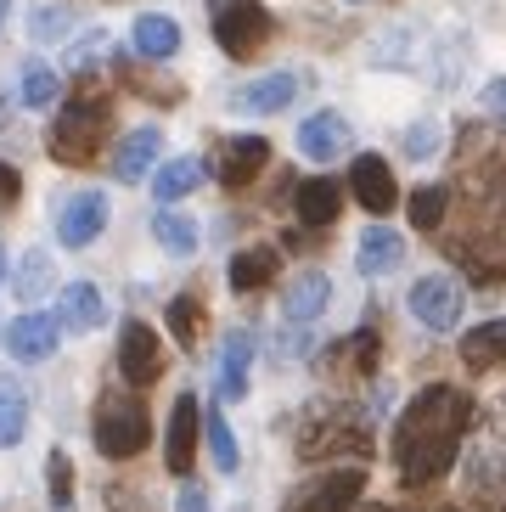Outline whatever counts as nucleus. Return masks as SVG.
<instances>
[{"label":"nucleus","mask_w":506,"mask_h":512,"mask_svg":"<svg viewBox=\"0 0 506 512\" xmlns=\"http://www.w3.org/2000/svg\"><path fill=\"white\" fill-rule=\"evenodd\" d=\"M473 428V400L450 383H428V389L405 406L400 428H394V462H400L405 484H433L456 467L462 434Z\"/></svg>","instance_id":"obj_1"},{"label":"nucleus","mask_w":506,"mask_h":512,"mask_svg":"<svg viewBox=\"0 0 506 512\" xmlns=\"http://www.w3.org/2000/svg\"><path fill=\"white\" fill-rule=\"evenodd\" d=\"M298 456L332 462V456H372V422L360 406H315L298 422Z\"/></svg>","instance_id":"obj_2"},{"label":"nucleus","mask_w":506,"mask_h":512,"mask_svg":"<svg viewBox=\"0 0 506 512\" xmlns=\"http://www.w3.org/2000/svg\"><path fill=\"white\" fill-rule=\"evenodd\" d=\"M147 439H152V422L135 394H107L102 406H96V451L102 456L130 462V456L147 451Z\"/></svg>","instance_id":"obj_3"},{"label":"nucleus","mask_w":506,"mask_h":512,"mask_svg":"<svg viewBox=\"0 0 506 512\" xmlns=\"http://www.w3.org/2000/svg\"><path fill=\"white\" fill-rule=\"evenodd\" d=\"M102 136H107V102L79 96V102L62 107L57 124H51V158H57V164H90V158L102 152Z\"/></svg>","instance_id":"obj_4"},{"label":"nucleus","mask_w":506,"mask_h":512,"mask_svg":"<svg viewBox=\"0 0 506 512\" xmlns=\"http://www.w3.org/2000/svg\"><path fill=\"white\" fill-rule=\"evenodd\" d=\"M270 12L259 0H214V40L225 57H253L270 40Z\"/></svg>","instance_id":"obj_5"},{"label":"nucleus","mask_w":506,"mask_h":512,"mask_svg":"<svg viewBox=\"0 0 506 512\" xmlns=\"http://www.w3.org/2000/svg\"><path fill=\"white\" fill-rule=\"evenodd\" d=\"M366 496V467H327L287 501V512H349Z\"/></svg>","instance_id":"obj_6"},{"label":"nucleus","mask_w":506,"mask_h":512,"mask_svg":"<svg viewBox=\"0 0 506 512\" xmlns=\"http://www.w3.org/2000/svg\"><path fill=\"white\" fill-rule=\"evenodd\" d=\"M119 372H124V383H135V389H147V383L164 377V344H158V332H152L147 321H124V332H119Z\"/></svg>","instance_id":"obj_7"},{"label":"nucleus","mask_w":506,"mask_h":512,"mask_svg":"<svg viewBox=\"0 0 506 512\" xmlns=\"http://www.w3.org/2000/svg\"><path fill=\"white\" fill-rule=\"evenodd\" d=\"M411 316L433 332H450L462 321V282H450V276H417V287H411Z\"/></svg>","instance_id":"obj_8"},{"label":"nucleus","mask_w":506,"mask_h":512,"mask_svg":"<svg viewBox=\"0 0 506 512\" xmlns=\"http://www.w3.org/2000/svg\"><path fill=\"white\" fill-rule=\"evenodd\" d=\"M107 226V197L102 192H74L68 203L57 209V237L68 248H90Z\"/></svg>","instance_id":"obj_9"},{"label":"nucleus","mask_w":506,"mask_h":512,"mask_svg":"<svg viewBox=\"0 0 506 512\" xmlns=\"http://www.w3.org/2000/svg\"><path fill=\"white\" fill-rule=\"evenodd\" d=\"M349 192H355V203L366 214H388L394 203H400V186H394V169L377 158V152H366V158H355V169H349Z\"/></svg>","instance_id":"obj_10"},{"label":"nucleus","mask_w":506,"mask_h":512,"mask_svg":"<svg viewBox=\"0 0 506 512\" xmlns=\"http://www.w3.org/2000/svg\"><path fill=\"white\" fill-rule=\"evenodd\" d=\"M327 304H332V276L327 271H298L293 282L282 287V316L293 321V327L327 316Z\"/></svg>","instance_id":"obj_11"},{"label":"nucleus","mask_w":506,"mask_h":512,"mask_svg":"<svg viewBox=\"0 0 506 512\" xmlns=\"http://www.w3.org/2000/svg\"><path fill=\"white\" fill-rule=\"evenodd\" d=\"M197 428H203V411H197V394H180L175 400V411H169V445H164V456H169V473H192V456H197Z\"/></svg>","instance_id":"obj_12"},{"label":"nucleus","mask_w":506,"mask_h":512,"mask_svg":"<svg viewBox=\"0 0 506 512\" xmlns=\"http://www.w3.org/2000/svg\"><path fill=\"white\" fill-rule=\"evenodd\" d=\"M298 152L315 158V164L343 158V152H349V124H343V113H315V119L298 124Z\"/></svg>","instance_id":"obj_13"},{"label":"nucleus","mask_w":506,"mask_h":512,"mask_svg":"<svg viewBox=\"0 0 506 512\" xmlns=\"http://www.w3.org/2000/svg\"><path fill=\"white\" fill-rule=\"evenodd\" d=\"M57 338H62V321L29 310V316L12 321V332H6V349H12L17 361H45V355L57 349Z\"/></svg>","instance_id":"obj_14"},{"label":"nucleus","mask_w":506,"mask_h":512,"mask_svg":"<svg viewBox=\"0 0 506 512\" xmlns=\"http://www.w3.org/2000/svg\"><path fill=\"white\" fill-rule=\"evenodd\" d=\"M158 152H164V130H158V124H141V130H130V136L119 141L113 175H119V181H147V169L158 164Z\"/></svg>","instance_id":"obj_15"},{"label":"nucleus","mask_w":506,"mask_h":512,"mask_svg":"<svg viewBox=\"0 0 506 512\" xmlns=\"http://www.w3.org/2000/svg\"><path fill=\"white\" fill-rule=\"evenodd\" d=\"M57 321L68 332H96L107 321V299H102V287H90V282H68L62 287V299H57Z\"/></svg>","instance_id":"obj_16"},{"label":"nucleus","mask_w":506,"mask_h":512,"mask_svg":"<svg viewBox=\"0 0 506 512\" xmlns=\"http://www.w3.org/2000/svg\"><path fill=\"white\" fill-rule=\"evenodd\" d=\"M400 259H405L400 231H388V226H366V231H360V248H355L360 276H388Z\"/></svg>","instance_id":"obj_17"},{"label":"nucleus","mask_w":506,"mask_h":512,"mask_svg":"<svg viewBox=\"0 0 506 512\" xmlns=\"http://www.w3.org/2000/svg\"><path fill=\"white\" fill-rule=\"evenodd\" d=\"M265 158H270V141H265V136L225 141V152H220V181H225V186H248L253 175L265 169Z\"/></svg>","instance_id":"obj_18"},{"label":"nucleus","mask_w":506,"mask_h":512,"mask_svg":"<svg viewBox=\"0 0 506 512\" xmlns=\"http://www.w3.org/2000/svg\"><path fill=\"white\" fill-rule=\"evenodd\" d=\"M293 209H298V220H304V226H332V220H338V209H343V186L332 181V175H315V181L298 186Z\"/></svg>","instance_id":"obj_19"},{"label":"nucleus","mask_w":506,"mask_h":512,"mask_svg":"<svg viewBox=\"0 0 506 512\" xmlns=\"http://www.w3.org/2000/svg\"><path fill=\"white\" fill-rule=\"evenodd\" d=\"M293 96H298V74H265V79H253V85H242L231 102L242 113H282Z\"/></svg>","instance_id":"obj_20"},{"label":"nucleus","mask_w":506,"mask_h":512,"mask_svg":"<svg viewBox=\"0 0 506 512\" xmlns=\"http://www.w3.org/2000/svg\"><path fill=\"white\" fill-rule=\"evenodd\" d=\"M276 271H282V254L276 248H242V254H231V287L237 293H259V287L276 282Z\"/></svg>","instance_id":"obj_21"},{"label":"nucleus","mask_w":506,"mask_h":512,"mask_svg":"<svg viewBox=\"0 0 506 512\" xmlns=\"http://www.w3.org/2000/svg\"><path fill=\"white\" fill-rule=\"evenodd\" d=\"M248 366H253V332H231L220 349V400L248 394Z\"/></svg>","instance_id":"obj_22"},{"label":"nucleus","mask_w":506,"mask_h":512,"mask_svg":"<svg viewBox=\"0 0 506 512\" xmlns=\"http://www.w3.org/2000/svg\"><path fill=\"white\" fill-rule=\"evenodd\" d=\"M135 51L147 62H169L180 51V23L164 12H147V17H135Z\"/></svg>","instance_id":"obj_23"},{"label":"nucleus","mask_w":506,"mask_h":512,"mask_svg":"<svg viewBox=\"0 0 506 512\" xmlns=\"http://www.w3.org/2000/svg\"><path fill=\"white\" fill-rule=\"evenodd\" d=\"M462 361L473 372H490V366L506 361V316L501 321H484V327L462 332Z\"/></svg>","instance_id":"obj_24"},{"label":"nucleus","mask_w":506,"mask_h":512,"mask_svg":"<svg viewBox=\"0 0 506 512\" xmlns=\"http://www.w3.org/2000/svg\"><path fill=\"white\" fill-rule=\"evenodd\" d=\"M29 434V389L17 377H0V445H17Z\"/></svg>","instance_id":"obj_25"},{"label":"nucleus","mask_w":506,"mask_h":512,"mask_svg":"<svg viewBox=\"0 0 506 512\" xmlns=\"http://www.w3.org/2000/svg\"><path fill=\"white\" fill-rule=\"evenodd\" d=\"M203 175H209V169L197 164V158H175V164H164L158 175H152V197H158V203H175V197L197 192Z\"/></svg>","instance_id":"obj_26"},{"label":"nucleus","mask_w":506,"mask_h":512,"mask_svg":"<svg viewBox=\"0 0 506 512\" xmlns=\"http://www.w3.org/2000/svg\"><path fill=\"white\" fill-rule=\"evenodd\" d=\"M152 237L164 242V254H175V259L197 254V220H186V214H175V209L152 214Z\"/></svg>","instance_id":"obj_27"},{"label":"nucleus","mask_w":506,"mask_h":512,"mask_svg":"<svg viewBox=\"0 0 506 512\" xmlns=\"http://www.w3.org/2000/svg\"><path fill=\"white\" fill-rule=\"evenodd\" d=\"M12 287H17V299H40V293H51L57 287V276H51V254H23V265H17V276H12Z\"/></svg>","instance_id":"obj_28"},{"label":"nucleus","mask_w":506,"mask_h":512,"mask_svg":"<svg viewBox=\"0 0 506 512\" xmlns=\"http://www.w3.org/2000/svg\"><path fill=\"white\" fill-rule=\"evenodd\" d=\"M203 327H209V316H203V304H197V299H175V304H169V332L180 338V349L203 344Z\"/></svg>","instance_id":"obj_29"},{"label":"nucleus","mask_w":506,"mask_h":512,"mask_svg":"<svg viewBox=\"0 0 506 512\" xmlns=\"http://www.w3.org/2000/svg\"><path fill=\"white\" fill-rule=\"evenodd\" d=\"M45 484H51V512H74V462L62 451H51L45 462Z\"/></svg>","instance_id":"obj_30"},{"label":"nucleus","mask_w":506,"mask_h":512,"mask_svg":"<svg viewBox=\"0 0 506 512\" xmlns=\"http://www.w3.org/2000/svg\"><path fill=\"white\" fill-rule=\"evenodd\" d=\"M17 96H23V107H51V102H57V74H51L45 62H29V68H23Z\"/></svg>","instance_id":"obj_31"},{"label":"nucleus","mask_w":506,"mask_h":512,"mask_svg":"<svg viewBox=\"0 0 506 512\" xmlns=\"http://www.w3.org/2000/svg\"><path fill=\"white\" fill-rule=\"evenodd\" d=\"M439 141H445L439 119H417L405 130V158H411V164H428V158H439Z\"/></svg>","instance_id":"obj_32"},{"label":"nucleus","mask_w":506,"mask_h":512,"mask_svg":"<svg viewBox=\"0 0 506 512\" xmlns=\"http://www.w3.org/2000/svg\"><path fill=\"white\" fill-rule=\"evenodd\" d=\"M68 29H74V12L68 6H34V17H29L34 40H68Z\"/></svg>","instance_id":"obj_33"},{"label":"nucleus","mask_w":506,"mask_h":512,"mask_svg":"<svg viewBox=\"0 0 506 512\" xmlns=\"http://www.w3.org/2000/svg\"><path fill=\"white\" fill-rule=\"evenodd\" d=\"M445 203H450V192H445V186H422V192L411 197V220H417L422 231H433L439 220H445Z\"/></svg>","instance_id":"obj_34"},{"label":"nucleus","mask_w":506,"mask_h":512,"mask_svg":"<svg viewBox=\"0 0 506 512\" xmlns=\"http://www.w3.org/2000/svg\"><path fill=\"white\" fill-rule=\"evenodd\" d=\"M209 451H214V467L220 473H237V439H231V428H225V417H209Z\"/></svg>","instance_id":"obj_35"},{"label":"nucleus","mask_w":506,"mask_h":512,"mask_svg":"<svg viewBox=\"0 0 506 512\" xmlns=\"http://www.w3.org/2000/svg\"><path fill=\"white\" fill-rule=\"evenodd\" d=\"M175 512H209V496H203L197 484H180V496H175Z\"/></svg>","instance_id":"obj_36"},{"label":"nucleus","mask_w":506,"mask_h":512,"mask_svg":"<svg viewBox=\"0 0 506 512\" xmlns=\"http://www.w3.org/2000/svg\"><path fill=\"white\" fill-rule=\"evenodd\" d=\"M484 113L506 119V79H490V85H484Z\"/></svg>","instance_id":"obj_37"},{"label":"nucleus","mask_w":506,"mask_h":512,"mask_svg":"<svg viewBox=\"0 0 506 512\" xmlns=\"http://www.w3.org/2000/svg\"><path fill=\"white\" fill-rule=\"evenodd\" d=\"M372 57H377V62H400V57H405V29H388V40L372 51Z\"/></svg>","instance_id":"obj_38"},{"label":"nucleus","mask_w":506,"mask_h":512,"mask_svg":"<svg viewBox=\"0 0 506 512\" xmlns=\"http://www.w3.org/2000/svg\"><path fill=\"white\" fill-rule=\"evenodd\" d=\"M17 192H23V175L12 164H0V203H17Z\"/></svg>","instance_id":"obj_39"},{"label":"nucleus","mask_w":506,"mask_h":512,"mask_svg":"<svg viewBox=\"0 0 506 512\" xmlns=\"http://www.w3.org/2000/svg\"><path fill=\"white\" fill-rule=\"evenodd\" d=\"M107 507H113V512H141V501H135L130 490H119V484H113V490H107Z\"/></svg>","instance_id":"obj_40"},{"label":"nucleus","mask_w":506,"mask_h":512,"mask_svg":"<svg viewBox=\"0 0 506 512\" xmlns=\"http://www.w3.org/2000/svg\"><path fill=\"white\" fill-rule=\"evenodd\" d=\"M501 434H506V400H501Z\"/></svg>","instance_id":"obj_41"},{"label":"nucleus","mask_w":506,"mask_h":512,"mask_svg":"<svg viewBox=\"0 0 506 512\" xmlns=\"http://www.w3.org/2000/svg\"><path fill=\"white\" fill-rule=\"evenodd\" d=\"M360 512H388V507H360Z\"/></svg>","instance_id":"obj_42"},{"label":"nucleus","mask_w":506,"mask_h":512,"mask_svg":"<svg viewBox=\"0 0 506 512\" xmlns=\"http://www.w3.org/2000/svg\"><path fill=\"white\" fill-rule=\"evenodd\" d=\"M0 23H6V0H0Z\"/></svg>","instance_id":"obj_43"},{"label":"nucleus","mask_w":506,"mask_h":512,"mask_svg":"<svg viewBox=\"0 0 506 512\" xmlns=\"http://www.w3.org/2000/svg\"><path fill=\"white\" fill-rule=\"evenodd\" d=\"M0 276H6V254H0Z\"/></svg>","instance_id":"obj_44"},{"label":"nucleus","mask_w":506,"mask_h":512,"mask_svg":"<svg viewBox=\"0 0 506 512\" xmlns=\"http://www.w3.org/2000/svg\"><path fill=\"white\" fill-rule=\"evenodd\" d=\"M445 512H462V507H445Z\"/></svg>","instance_id":"obj_45"}]
</instances>
